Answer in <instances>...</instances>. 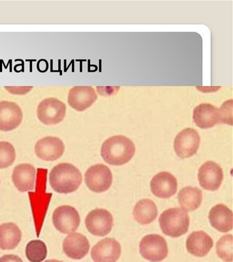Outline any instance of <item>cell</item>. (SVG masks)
Returning a JSON list of instances; mask_svg holds the SVG:
<instances>
[{"label":"cell","mask_w":233,"mask_h":262,"mask_svg":"<svg viewBox=\"0 0 233 262\" xmlns=\"http://www.w3.org/2000/svg\"><path fill=\"white\" fill-rule=\"evenodd\" d=\"M193 120L202 129L213 128L220 124V108L209 103H202L194 110Z\"/></svg>","instance_id":"18"},{"label":"cell","mask_w":233,"mask_h":262,"mask_svg":"<svg viewBox=\"0 0 233 262\" xmlns=\"http://www.w3.org/2000/svg\"><path fill=\"white\" fill-rule=\"evenodd\" d=\"M218 257L225 262L232 261V235H225L220 237L216 245Z\"/></svg>","instance_id":"26"},{"label":"cell","mask_w":233,"mask_h":262,"mask_svg":"<svg viewBox=\"0 0 233 262\" xmlns=\"http://www.w3.org/2000/svg\"><path fill=\"white\" fill-rule=\"evenodd\" d=\"M121 252V246L116 239L106 237L94 246L91 257L95 262H116Z\"/></svg>","instance_id":"12"},{"label":"cell","mask_w":233,"mask_h":262,"mask_svg":"<svg viewBox=\"0 0 233 262\" xmlns=\"http://www.w3.org/2000/svg\"><path fill=\"white\" fill-rule=\"evenodd\" d=\"M97 100V93L91 86H75L69 92L68 103L77 112L87 110Z\"/></svg>","instance_id":"15"},{"label":"cell","mask_w":233,"mask_h":262,"mask_svg":"<svg viewBox=\"0 0 233 262\" xmlns=\"http://www.w3.org/2000/svg\"><path fill=\"white\" fill-rule=\"evenodd\" d=\"M200 185L204 190L216 191L220 187L224 179L222 167L214 161H207L198 170Z\"/></svg>","instance_id":"11"},{"label":"cell","mask_w":233,"mask_h":262,"mask_svg":"<svg viewBox=\"0 0 233 262\" xmlns=\"http://www.w3.org/2000/svg\"><path fill=\"white\" fill-rule=\"evenodd\" d=\"M16 159L15 147L8 141L0 142V169H5L13 165Z\"/></svg>","instance_id":"27"},{"label":"cell","mask_w":233,"mask_h":262,"mask_svg":"<svg viewBox=\"0 0 233 262\" xmlns=\"http://www.w3.org/2000/svg\"><path fill=\"white\" fill-rule=\"evenodd\" d=\"M66 112L64 102L56 98H48L38 104L37 117L43 124L55 125L64 120Z\"/></svg>","instance_id":"6"},{"label":"cell","mask_w":233,"mask_h":262,"mask_svg":"<svg viewBox=\"0 0 233 262\" xmlns=\"http://www.w3.org/2000/svg\"><path fill=\"white\" fill-rule=\"evenodd\" d=\"M159 223L165 235L178 237L187 232L189 217L187 213L181 208H170L160 215Z\"/></svg>","instance_id":"3"},{"label":"cell","mask_w":233,"mask_h":262,"mask_svg":"<svg viewBox=\"0 0 233 262\" xmlns=\"http://www.w3.org/2000/svg\"><path fill=\"white\" fill-rule=\"evenodd\" d=\"M47 172H48L47 169H38L36 192L34 193L30 192V198L37 233H38V230L40 231L41 228L49 202L52 196V194L46 193Z\"/></svg>","instance_id":"4"},{"label":"cell","mask_w":233,"mask_h":262,"mask_svg":"<svg viewBox=\"0 0 233 262\" xmlns=\"http://www.w3.org/2000/svg\"><path fill=\"white\" fill-rule=\"evenodd\" d=\"M113 223V216L105 209L97 208L91 211L85 220L88 231L96 236H105L110 233Z\"/></svg>","instance_id":"9"},{"label":"cell","mask_w":233,"mask_h":262,"mask_svg":"<svg viewBox=\"0 0 233 262\" xmlns=\"http://www.w3.org/2000/svg\"><path fill=\"white\" fill-rule=\"evenodd\" d=\"M232 100L224 102L220 108V124H228L232 126Z\"/></svg>","instance_id":"28"},{"label":"cell","mask_w":233,"mask_h":262,"mask_svg":"<svg viewBox=\"0 0 233 262\" xmlns=\"http://www.w3.org/2000/svg\"><path fill=\"white\" fill-rule=\"evenodd\" d=\"M90 243L87 237L80 233H71L63 242L65 255L73 259H81L89 253Z\"/></svg>","instance_id":"17"},{"label":"cell","mask_w":233,"mask_h":262,"mask_svg":"<svg viewBox=\"0 0 233 262\" xmlns=\"http://www.w3.org/2000/svg\"><path fill=\"white\" fill-rule=\"evenodd\" d=\"M0 262H23L17 255H5L0 257Z\"/></svg>","instance_id":"30"},{"label":"cell","mask_w":233,"mask_h":262,"mask_svg":"<svg viewBox=\"0 0 233 262\" xmlns=\"http://www.w3.org/2000/svg\"><path fill=\"white\" fill-rule=\"evenodd\" d=\"M45 262H63L61 261H59V260L57 259H50V260H47V261Z\"/></svg>","instance_id":"31"},{"label":"cell","mask_w":233,"mask_h":262,"mask_svg":"<svg viewBox=\"0 0 233 262\" xmlns=\"http://www.w3.org/2000/svg\"><path fill=\"white\" fill-rule=\"evenodd\" d=\"M33 87H5L6 90L13 94H26Z\"/></svg>","instance_id":"29"},{"label":"cell","mask_w":233,"mask_h":262,"mask_svg":"<svg viewBox=\"0 0 233 262\" xmlns=\"http://www.w3.org/2000/svg\"><path fill=\"white\" fill-rule=\"evenodd\" d=\"M26 255L30 262L44 261L48 255L46 244L38 239L30 241L26 246Z\"/></svg>","instance_id":"25"},{"label":"cell","mask_w":233,"mask_h":262,"mask_svg":"<svg viewBox=\"0 0 233 262\" xmlns=\"http://www.w3.org/2000/svg\"><path fill=\"white\" fill-rule=\"evenodd\" d=\"M80 216L75 208L71 206H61L53 214V223L57 230L65 234L76 231L80 224Z\"/></svg>","instance_id":"8"},{"label":"cell","mask_w":233,"mask_h":262,"mask_svg":"<svg viewBox=\"0 0 233 262\" xmlns=\"http://www.w3.org/2000/svg\"><path fill=\"white\" fill-rule=\"evenodd\" d=\"M180 206L183 210L192 212L199 208L202 202V192L198 187L186 186L178 194Z\"/></svg>","instance_id":"24"},{"label":"cell","mask_w":233,"mask_h":262,"mask_svg":"<svg viewBox=\"0 0 233 262\" xmlns=\"http://www.w3.org/2000/svg\"><path fill=\"white\" fill-rule=\"evenodd\" d=\"M178 182L173 174L167 171L157 173L151 182V191L159 198L167 199L177 191Z\"/></svg>","instance_id":"16"},{"label":"cell","mask_w":233,"mask_h":262,"mask_svg":"<svg viewBox=\"0 0 233 262\" xmlns=\"http://www.w3.org/2000/svg\"><path fill=\"white\" fill-rule=\"evenodd\" d=\"M158 210L155 202L149 199L139 201L133 211L135 220L141 225H148L156 219Z\"/></svg>","instance_id":"23"},{"label":"cell","mask_w":233,"mask_h":262,"mask_svg":"<svg viewBox=\"0 0 233 262\" xmlns=\"http://www.w3.org/2000/svg\"><path fill=\"white\" fill-rule=\"evenodd\" d=\"M12 179L15 187L20 192L32 190L35 186L36 169L30 164H21L13 170Z\"/></svg>","instance_id":"19"},{"label":"cell","mask_w":233,"mask_h":262,"mask_svg":"<svg viewBox=\"0 0 233 262\" xmlns=\"http://www.w3.org/2000/svg\"><path fill=\"white\" fill-rule=\"evenodd\" d=\"M113 180L111 170L103 164H97L89 168L85 173L88 188L95 192H103L110 188Z\"/></svg>","instance_id":"7"},{"label":"cell","mask_w":233,"mask_h":262,"mask_svg":"<svg viewBox=\"0 0 233 262\" xmlns=\"http://www.w3.org/2000/svg\"><path fill=\"white\" fill-rule=\"evenodd\" d=\"M22 233L19 227L13 223L0 225V249H15L21 242Z\"/></svg>","instance_id":"22"},{"label":"cell","mask_w":233,"mask_h":262,"mask_svg":"<svg viewBox=\"0 0 233 262\" xmlns=\"http://www.w3.org/2000/svg\"><path fill=\"white\" fill-rule=\"evenodd\" d=\"M82 182L80 171L72 164L63 163L55 166L50 173V183L58 193L75 192Z\"/></svg>","instance_id":"2"},{"label":"cell","mask_w":233,"mask_h":262,"mask_svg":"<svg viewBox=\"0 0 233 262\" xmlns=\"http://www.w3.org/2000/svg\"><path fill=\"white\" fill-rule=\"evenodd\" d=\"M136 147L131 139L123 135H115L106 139L101 149L104 161L111 165H124L131 161Z\"/></svg>","instance_id":"1"},{"label":"cell","mask_w":233,"mask_h":262,"mask_svg":"<svg viewBox=\"0 0 233 262\" xmlns=\"http://www.w3.org/2000/svg\"><path fill=\"white\" fill-rule=\"evenodd\" d=\"M23 120V113L17 103L0 101V130L11 131L17 128Z\"/></svg>","instance_id":"14"},{"label":"cell","mask_w":233,"mask_h":262,"mask_svg":"<svg viewBox=\"0 0 233 262\" xmlns=\"http://www.w3.org/2000/svg\"><path fill=\"white\" fill-rule=\"evenodd\" d=\"M200 137L195 129L187 128L181 131L175 139V150L178 157L186 159L192 157L199 148Z\"/></svg>","instance_id":"10"},{"label":"cell","mask_w":233,"mask_h":262,"mask_svg":"<svg viewBox=\"0 0 233 262\" xmlns=\"http://www.w3.org/2000/svg\"><path fill=\"white\" fill-rule=\"evenodd\" d=\"M140 253L148 261L159 262L167 257L168 247L166 241L161 235H147L140 242Z\"/></svg>","instance_id":"5"},{"label":"cell","mask_w":233,"mask_h":262,"mask_svg":"<svg viewBox=\"0 0 233 262\" xmlns=\"http://www.w3.org/2000/svg\"><path fill=\"white\" fill-rule=\"evenodd\" d=\"M208 219L211 226L220 232L226 233L232 230V212L225 205L220 204L213 207Z\"/></svg>","instance_id":"21"},{"label":"cell","mask_w":233,"mask_h":262,"mask_svg":"<svg viewBox=\"0 0 233 262\" xmlns=\"http://www.w3.org/2000/svg\"><path fill=\"white\" fill-rule=\"evenodd\" d=\"M65 144L60 138L46 137L40 139L36 143V155L46 161H54L60 159L65 152Z\"/></svg>","instance_id":"13"},{"label":"cell","mask_w":233,"mask_h":262,"mask_svg":"<svg viewBox=\"0 0 233 262\" xmlns=\"http://www.w3.org/2000/svg\"><path fill=\"white\" fill-rule=\"evenodd\" d=\"M213 246L214 241L203 231H194L186 241L187 251L195 257H204L209 253Z\"/></svg>","instance_id":"20"}]
</instances>
